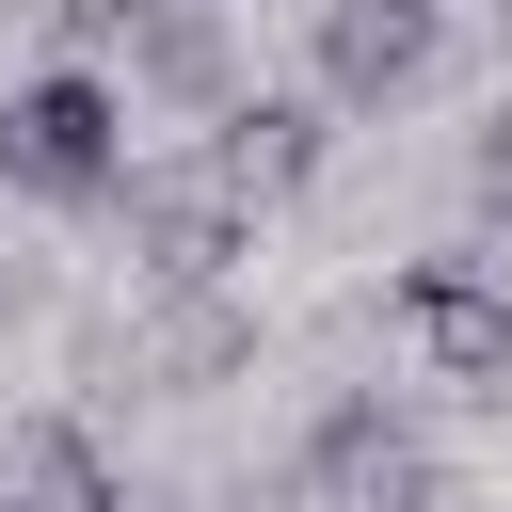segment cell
Masks as SVG:
<instances>
[{
    "mask_svg": "<svg viewBox=\"0 0 512 512\" xmlns=\"http://www.w3.org/2000/svg\"><path fill=\"white\" fill-rule=\"evenodd\" d=\"M128 176H144V112H128L112 64H32V80L0 96V192H32V208H112Z\"/></svg>",
    "mask_w": 512,
    "mask_h": 512,
    "instance_id": "1",
    "label": "cell"
},
{
    "mask_svg": "<svg viewBox=\"0 0 512 512\" xmlns=\"http://www.w3.org/2000/svg\"><path fill=\"white\" fill-rule=\"evenodd\" d=\"M432 64H448V0H304V96L336 128L400 112Z\"/></svg>",
    "mask_w": 512,
    "mask_h": 512,
    "instance_id": "2",
    "label": "cell"
},
{
    "mask_svg": "<svg viewBox=\"0 0 512 512\" xmlns=\"http://www.w3.org/2000/svg\"><path fill=\"white\" fill-rule=\"evenodd\" d=\"M112 224H128V256L160 272V288H208L224 256H240V224H256V192L208 160V144H176V160H144L128 192H112Z\"/></svg>",
    "mask_w": 512,
    "mask_h": 512,
    "instance_id": "3",
    "label": "cell"
},
{
    "mask_svg": "<svg viewBox=\"0 0 512 512\" xmlns=\"http://www.w3.org/2000/svg\"><path fill=\"white\" fill-rule=\"evenodd\" d=\"M128 112H176V128H224L256 80H240V32H224V0H192V16H144L128 32Z\"/></svg>",
    "mask_w": 512,
    "mask_h": 512,
    "instance_id": "4",
    "label": "cell"
},
{
    "mask_svg": "<svg viewBox=\"0 0 512 512\" xmlns=\"http://www.w3.org/2000/svg\"><path fill=\"white\" fill-rule=\"evenodd\" d=\"M400 320H416V352L448 368V384H512V288L448 240V256H400Z\"/></svg>",
    "mask_w": 512,
    "mask_h": 512,
    "instance_id": "5",
    "label": "cell"
},
{
    "mask_svg": "<svg viewBox=\"0 0 512 512\" xmlns=\"http://www.w3.org/2000/svg\"><path fill=\"white\" fill-rule=\"evenodd\" d=\"M0 512H128V464H112V432L96 416H16L0 432Z\"/></svg>",
    "mask_w": 512,
    "mask_h": 512,
    "instance_id": "6",
    "label": "cell"
},
{
    "mask_svg": "<svg viewBox=\"0 0 512 512\" xmlns=\"http://www.w3.org/2000/svg\"><path fill=\"white\" fill-rule=\"evenodd\" d=\"M192 144L272 208V192H304V176L336 160V112H320V96H240V112H224V128H192Z\"/></svg>",
    "mask_w": 512,
    "mask_h": 512,
    "instance_id": "7",
    "label": "cell"
},
{
    "mask_svg": "<svg viewBox=\"0 0 512 512\" xmlns=\"http://www.w3.org/2000/svg\"><path fill=\"white\" fill-rule=\"evenodd\" d=\"M464 208L512 240V96H496V112H480V144H464Z\"/></svg>",
    "mask_w": 512,
    "mask_h": 512,
    "instance_id": "8",
    "label": "cell"
}]
</instances>
